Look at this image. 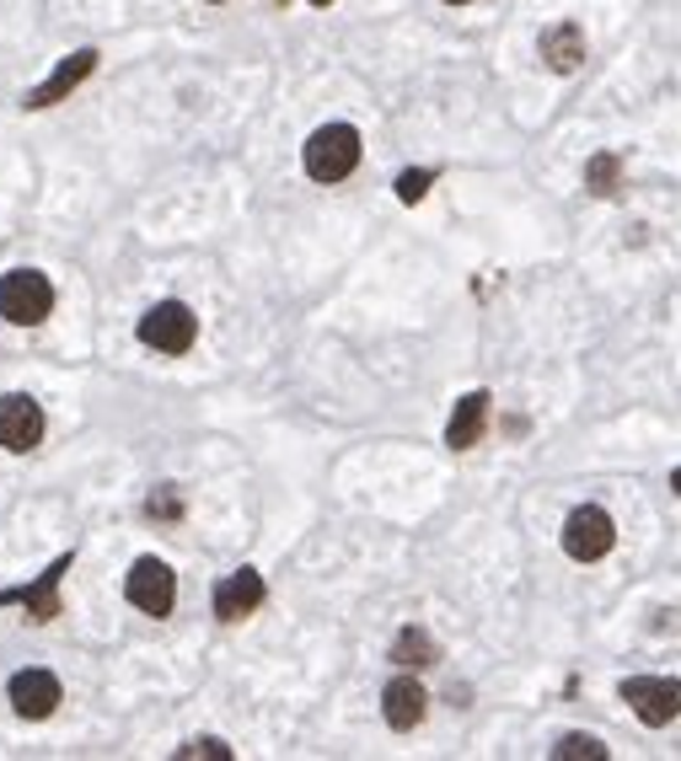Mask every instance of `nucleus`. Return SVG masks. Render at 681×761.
I'll use <instances>...</instances> for the list:
<instances>
[{"instance_id": "f257e3e1", "label": "nucleus", "mask_w": 681, "mask_h": 761, "mask_svg": "<svg viewBox=\"0 0 681 761\" xmlns=\"http://www.w3.org/2000/svg\"><path fill=\"white\" fill-rule=\"evenodd\" d=\"M301 161H307V178H317V183H343L360 167V134L349 123H322L307 140Z\"/></svg>"}, {"instance_id": "f03ea898", "label": "nucleus", "mask_w": 681, "mask_h": 761, "mask_svg": "<svg viewBox=\"0 0 681 761\" xmlns=\"http://www.w3.org/2000/svg\"><path fill=\"white\" fill-rule=\"evenodd\" d=\"M49 311H54V284L38 274V269H11V274L0 279V317H6V322L38 328Z\"/></svg>"}, {"instance_id": "7ed1b4c3", "label": "nucleus", "mask_w": 681, "mask_h": 761, "mask_svg": "<svg viewBox=\"0 0 681 761\" xmlns=\"http://www.w3.org/2000/svg\"><path fill=\"white\" fill-rule=\"evenodd\" d=\"M618 692H622V702L633 708V719L650 724V730L671 724V719L681 713V681L677 675H628Z\"/></svg>"}, {"instance_id": "20e7f679", "label": "nucleus", "mask_w": 681, "mask_h": 761, "mask_svg": "<svg viewBox=\"0 0 681 761\" xmlns=\"http://www.w3.org/2000/svg\"><path fill=\"white\" fill-rule=\"evenodd\" d=\"M193 338H199V317L183 301H161L140 317V343L156 354H188Z\"/></svg>"}, {"instance_id": "39448f33", "label": "nucleus", "mask_w": 681, "mask_h": 761, "mask_svg": "<svg viewBox=\"0 0 681 761\" xmlns=\"http://www.w3.org/2000/svg\"><path fill=\"white\" fill-rule=\"evenodd\" d=\"M612 548H618V520L607 515L601 504H580L574 515L563 520V552H569L574 563H595V558H607Z\"/></svg>"}, {"instance_id": "423d86ee", "label": "nucleus", "mask_w": 681, "mask_h": 761, "mask_svg": "<svg viewBox=\"0 0 681 761\" xmlns=\"http://www.w3.org/2000/svg\"><path fill=\"white\" fill-rule=\"evenodd\" d=\"M124 595H129V607L146 611V617H167L172 601H178V574L161 558H134V569L124 579Z\"/></svg>"}, {"instance_id": "0eeeda50", "label": "nucleus", "mask_w": 681, "mask_h": 761, "mask_svg": "<svg viewBox=\"0 0 681 761\" xmlns=\"http://www.w3.org/2000/svg\"><path fill=\"white\" fill-rule=\"evenodd\" d=\"M70 574V552H60L43 574H38V584H22V590H0V607H22L32 617V622H54L60 617V579Z\"/></svg>"}, {"instance_id": "6e6552de", "label": "nucleus", "mask_w": 681, "mask_h": 761, "mask_svg": "<svg viewBox=\"0 0 681 761\" xmlns=\"http://www.w3.org/2000/svg\"><path fill=\"white\" fill-rule=\"evenodd\" d=\"M38 440H43V408L22 392L0 397V445L6 451H32Z\"/></svg>"}, {"instance_id": "1a4fd4ad", "label": "nucleus", "mask_w": 681, "mask_h": 761, "mask_svg": "<svg viewBox=\"0 0 681 761\" xmlns=\"http://www.w3.org/2000/svg\"><path fill=\"white\" fill-rule=\"evenodd\" d=\"M92 70H97V49H76V54H64V60L54 64V76L22 97V108H54V102H64V97L76 92Z\"/></svg>"}, {"instance_id": "9d476101", "label": "nucleus", "mask_w": 681, "mask_h": 761, "mask_svg": "<svg viewBox=\"0 0 681 761\" xmlns=\"http://www.w3.org/2000/svg\"><path fill=\"white\" fill-rule=\"evenodd\" d=\"M263 595H269V584L258 569H237V574H226L216 584V617L220 622H242L252 611L263 607Z\"/></svg>"}, {"instance_id": "9b49d317", "label": "nucleus", "mask_w": 681, "mask_h": 761, "mask_svg": "<svg viewBox=\"0 0 681 761\" xmlns=\"http://www.w3.org/2000/svg\"><path fill=\"white\" fill-rule=\"evenodd\" d=\"M11 708L22 719H49L60 708V675H49V670H17L11 675Z\"/></svg>"}, {"instance_id": "f8f14e48", "label": "nucleus", "mask_w": 681, "mask_h": 761, "mask_svg": "<svg viewBox=\"0 0 681 761\" xmlns=\"http://www.w3.org/2000/svg\"><path fill=\"white\" fill-rule=\"evenodd\" d=\"M381 713H387L392 730H419L424 713H430V692H424L413 675H398V681H387V692H381Z\"/></svg>"}, {"instance_id": "ddd939ff", "label": "nucleus", "mask_w": 681, "mask_h": 761, "mask_svg": "<svg viewBox=\"0 0 681 761\" xmlns=\"http://www.w3.org/2000/svg\"><path fill=\"white\" fill-rule=\"evenodd\" d=\"M537 54H542L548 70L569 76V70L585 64V32L574 28V22H553V28H542V38H537Z\"/></svg>"}, {"instance_id": "4468645a", "label": "nucleus", "mask_w": 681, "mask_h": 761, "mask_svg": "<svg viewBox=\"0 0 681 761\" xmlns=\"http://www.w3.org/2000/svg\"><path fill=\"white\" fill-rule=\"evenodd\" d=\"M489 429V392H467L457 408H451V424H445V445L451 451H472Z\"/></svg>"}, {"instance_id": "2eb2a0df", "label": "nucleus", "mask_w": 681, "mask_h": 761, "mask_svg": "<svg viewBox=\"0 0 681 761\" xmlns=\"http://www.w3.org/2000/svg\"><path fill=\"white\" fill-rule=\"evenodd\" d=\"M585 188L595 193V199H612V193H622V156L618 151H601L585 161Z\"/></svg>"}, {"instance_id": "dca6fc26", "label": "nucleus", "mask_w": 681, "mask_h": 761, "mask_svg": "<svg viewBox=\"0 0 681 761\" xmlns=\"http://www.w3.org/2000/svg\"><path fill=\"white\" fill-rule=\"evenodd\" d=\"M392 660L408 670H419V665H434L440 660V649H434V639L424 633V628H403L398 639H392Z\"/></svg>"}, {"instance_id": "f3484780", "label": "nucleus", "mask_w": 681, "mask_h": 761, "mask_svg": "<svg viewBox=\"0 0 681 761\" xmlns=\"http://www.w3.org/2000/svg\"><path fill=\"white\" fill-rule=\"evenodd\" d=\"M558 761H607V745L595 740V734H563L553 745Z\"/></svg>"}, {"instance_id": "a211bd4d", "label": "nucleus", "mask_w": 681, "mask_h": 761, "mask_svg": "<svg viewBox=\"0 0 681 761\" xmlns=\"http://www.w3.org/2000/svg\"><path fill=\"white\" fill-rule=\"evenodd\" d=\"M146 515H151V520H178V515H183V493H178L172 483H161L151 499H146Z\"/></svg>"}, {"instance_id": "6ab92c4d", "label": "nucleus", "mask_w": 681, "mask_h": 761, "mask_svg": "<svg viewBox=\"0 0 681 761\" xmlns=\"http://www.w3.org/2000/svg\"><path fill=\"white\" fill-rule=\"evenodd\" d=\"M430 183H434V172L413 167V172H403V178H398V199H403V204H419V199L430 193Z\"/></svg>"}, {"instance_id": "aec40b11", "label": "nucleus", "mask_w": 681, "mask_h": 761, "mask_svg": "<svg viewBox=\"0 0 681 761\" xmlns=\"http://www.w3.org/2000/svg\"><path fill=\"white\" fill-rule=\"evenodd\" d=\"M178 757H183V761H193V757L231 761V745H226V740H188V745H178Z\"/></svg>"}, {"instance_id": "412c9836", "label": "nucleus", "mask_w": 681, "mask_h": 761, "mask_svg": "<svg viewBox=\"0 0 681 761\" xmlns=\"http://www.w3.org/2000/svg\"><path fill=\"white\" fill-rule=\"evenodd\" d=\"M671 488H677V493H681V467H677V472H671Z\"/></svg>"}, {"instance_id": "4be33fe9", "label": "nucleus", "mask_w": 681, "mask_h": 761, "mask_svg": "<svg viewBox=\"0 0 681 761\" xmlns=\"http://www.w3.org/2000/svg\"><path fill=\"white\" fill-rule=\"evenodd\" d=\"M311 6H333V0H311Z\"/></svg>"}, {"instance_id": "5701e85b", "label": "nucleus", "mask_w": 681, "mask_h": 761, "mask_svg": "<svg viewBox=\"0 0 681 761\" xmlns=\"http://www.w3.org/2000/svg\"><path fill=\"white\" fill-rule=\"evenodd\" d=\"M445 6H467V0H445Z\"/></svg>"}, {"instance_id": "b1692460", "label": "nucleus", "mask_w": 681, "mask_h": 761, "mask_svg": "<svg viewBox=\"0 0 681 761\" xmlns=\"http://www.w3.org/2000/svg\"><path fill=\"white\" fill-rule=\"evenodd\" d=\"M216 6H220V0H216Z\"/></svg>"}]
</instances>
